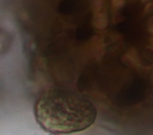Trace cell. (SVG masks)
I'll list each match as a JSON object with an SVG mask.
<instances>
[{
    "instance_id": "1",
    "label": "cell",
    "mask_w": 153,
    "mask_h": 135,
    "mask_svg": "<svg viewBox=\"0 0 153 135\" xmlns=\"http://www.w3.org/2000/svg\"><path fill=\"white\" fill-rule=\"evenodd\" d=\"M36 115L45 130L56 134H71L90 127L97 116L94 103L75 93L52 91L37 102Z\"/></svg>"
},
{
    "instance_id": "2",
    "label": "cell",
    "mask_w": 153,
    "mask_h": 135,
    "mask_svg": "<svg viewBox=\"0 0 153 135\" xmlns=\"http://www.w3.org/2000/svg\"><path fill=\"white\" fill-rule=\"evenodd\" d=\"M93 24L96 29H104L108 25V20L105 13L104 12L97 11L94 12Z\"/></svg>"
},
{
    "instance_id": "3",
    "label": "cell",
    "mask_w": 153,
    "mask_h": 135,
    "mask_svg": "<svg viewBox=\"0 0 153 135\" xmlns=\"http://www.w3.org/2000/svg\"><path fill=\"white\" fill-rule=\"evenodd\" d=\"M125 1L126 0H111L112 7L114 9H120L124 6Z\"/></svg>"
},
{
    "instance_id": "4",
    "label": "cell",
    "mask_w": 153,
    "mask_h": 135,
    "mask_svg": "<svg viewBox=\"0 0 153 135\" xmlns=\"http://www.w3.org/2000/svg\"><path fill=\"white\" fill-rule=\"evenodd\" d=\"M152 9H153V3H150L146 6L145 8V12L148 13V12H150Z\"/></svg>"
},
{
    "instance_id": "5",
    "label": "cell",
    "mask_w": 153,
    "mask_h": 135,
    "mask_svg": "<svg viewBox=\"0 0 153 135\" xmlns=\"http://www.w3.org/2000/svg\"><path fill=\"white\" fill-rule=\"evenodd\" d=\"M149 30L150 32H152L153 33V25H151L149 28Z\"/></svg>"
}]
</instances>
